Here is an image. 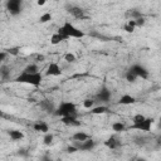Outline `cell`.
Segmentation results:
<instances>
[{"label": "cell", "instance_id": "cell-1", "mask_svg": "<svg viewBox=\"0 0 161 161\" xmlns=\"http://www.w3.org/2000/svg\"><path fill=\"white\" fill-rule=\"evenodd\" d=\"M42 80H43V74L39 72V73H34V74H29V73H24L21 72L15 79L14 82L16 83H24V84H30L33 87H39L42 84Z\"/></svg>", "mask_w": 161, "mask_h": 161}, {"label": "cell", "instance_id": "cell-2", "mask_svg": "<svg viewBox=\"0 0 161 161\" xmlns=\"http://www.w3.org/2000/svg\"><path fill=\"white\" fill-rule=\"evenodd\" d=\"M54 114L58 117H67V116H73V114H78L77 113V106L73 102H60V104L55 108Z\"/></svg>", "mask_w": 161, "mask_h": 161}, {"label": "cell", "instance_id": "cell-3", "mask_svg": "<svg viewBox=\"0 0 161 161\" xmlns=\"http://www.w3.org/2000/svg\"><path fill=\"white\" fill-rule=\"evenodd\" d=\"M62 28L64 29V31H65V34L68 35V38H75V39H80V38H83L86 34L80 30V29H78L77 26H74L72 23H69V21H65L63 25H62Z\"/></svg>", "mask_w": 161, "mask_h": 161}, {"label": "cell", "instance_id": "cell-4", "mask_svg": "<svg viewBox=\"0 0 161 161\" xmlns=\"http://www.w3.org/2000/svg\"><path fill=\"white\" fill-rule=\"evenodd\" d=\"M6 10L9 11L10 15L13 16H16L21 13V9H23V1L21 0H8L6 4Z\"/></svg>", "mask_w": 161, "mask_h": 161}, {"label": "cell", "instance_id": "cell-5", "mask_svg": "<svg viewBox=\"0 0 161 161\" xmlns=\"http://www.w3.org/2000/svg\"><path fill=\"white\" fill-rule=\"evenodd\" d=\"M153 119L151 117H145L143 121L138 122V123H132L130 126V130H137V131H142V132H148L151 131Z\"/></svg>", "mask_w": 161, "mask_h": 161}, {"label": "cell", "instance_id": "cell-6", "mask_svg": "<svg viewBox=\"0 0 161 161\" xmlns=\"http://www.w3.org/2000/svg\"><path fill=\"white\" fill-rule=\"evenodd\" d=\"M73 145L78 148V151H92V150L96 147L97 143H96L94 140L88 138V140H86V141H83V142H74Z\"/></svg>", "mask_w": 161, "mask_h": 161}, {"label": "cell", "instance_id": "cell-7", "mask_svg": "<svg viewBox=\"0 0 161 161\" xmlns=\"http://www.w3.org/2000/svg\"><path fill=\"white\" fill-rule=\"evenodd\" d=\"M130 70H132L137 75V78H141V79H147L148 78V70L141 64H132L130 67Z\"/></svg>", "mask_w": 161, "mask_h": 161}, {"label": "cell", "instance_id": "cell-8", "mask_svg": "<svg viewBox=\"0 0 161 161\" xmlns=\"http://www.w3.org/2000/svg\"><path fill=\"white\" fill-rule=\"evenodd\" d=\"M111 97H112L111 91H109L107 87H102V88L98 91V93H97V96H96V99H97L98 102H101V103H107V102L111 101Z\"/></svg>", "mask_w": 161, "mask_h": 161}, {"label": "cell", "instance_id": "cell-9", "mask_svg": "<svg viewBox=\"0 0 161 161\" xmlns=\"http://www.w3.org/2000/svg\"><path fill=\"white\" fill-rule=\"evenodd\" d=\"M67 11L72 16H74L75 19H84L86 18L84 10L80 6H77V5H67Z\"/></svg>", "mask_w": 161, "mask_h": 161}, {"label": "cell", "instance_id": "cell-10", "mask_svg": "<svg viewBox=\"0 0 161 161\" xmlns=\"http://www.w3.org/2000/svg\"><path fill=\"white\" fill-rule=\"evenodd\" d=\"M45 74H47V75H52V77L62 75V68L59 67V64H58V63L52 62V63H49V64H48L47 70H45Z\"/></svg>", "mask_w": 161, "mask_h": 161}, {"label": "cell", "instance_id": "cell-11", "mask_svg": "<svg viewBox=\"0 0 161 161\" xmlns=\"http://www.w3.org/2000/svg\"><path fill=\"white\" fill-rule=\"evenodd\" d=\"M39 106H40V108L43 109V111H45V112H48V113H54V111H55V106H54V103L50 101V99H42L40 102H39Z\"/></svg>", "mask_w": 161, "mask_h": 161}, {"label": "cell", "instance_id": "cell-12", "mask_svg": "<svg viewBox=\"0 0 161 161\" xmlns=\"http://www.w3.org/2000/svg\"><path fill=\"white\" fill-rule=\"evenodd\" d=\"M103 145H104L106 147H108L109 150H116V148H118V147L121 146V141H119L116 136H111V137H108V138L103 142Z\"/></svg>", "mask_w": 161, "mask_h": 161}, {"label": "cell", "instance_id": "cell-13", "mask_svg": "<svg viewBox=\"0 0 161 161\" xmlns=\"http://www.w3.org/2000/svg\"><path fill=\"white\" fill-rule=\"evenodd\" d=\"M33 128H34V131L40 132V133H44V135L49 132V125L45 121H38V122H35L33 125Z\"/></svg>", "mask_w": 161, "mask_h": 161}, {"label": "cell", "instance_id": "cell-14", "mask_svg": "<svg viewBox=\"0 0 161 161\" xmlns=\"http://www.w3.org/2000/svg\"><path fill=\"white\" fill-rule=\"evenodd\" d=\"M60 122L63 125H67V126H79V121L77 119V114H73V116H67V117H62L60 118Z\"/></svg>", "mask_w": 161, "mask_h": 161}, {"label": "cell", "instance_id": "cell-15", "mask_svg": "<svg viewBox=\"0 0 161 161\" xmlns=\"http://www.w3.org/2000/svg\"><path fill=\"white\" fill-rule=\"evenodd\" d=\"M136 102V98L131 94H123L121 96V98L118 99V104H122V106H128V104H133Z\"/></svg>", "mask_w": 161, "mask_h": 161}, {"label": "cell", "instance_id": "cell-16", "mask_svg": "<svg viewBox=\"0 0 161 161\" xmlns=\"http://www.w3.org/2000/svg\"><path fill=\"white\" fill-rule=\"evenodd\" d=\"M8 135H9L11 141H20V140L24 138V133L20 130H9Z\"/></svg>", "mask_w": 161, "mask_h": 161}, {"label": "cell", "instance_id": "cell-17", "mask_svg": "<svg viewBox=\"0 0 161 161\" xmlns=\"http://www.w3.org/2000/svg\"><path fill=\"white\" fill-rule=\"evenodd\" d=\"M126 16L128 18V20H136L138 18H142L143 14L138 9H130V10L126 11Z\"/></svg>", "mask_w": 161, "mask_h": 161}, {"label": "cell", "instance_id": "cell-18", "mask_svg": "<svg viewBox=\"0 0 161 161\" xmlns=\"http://www.w3.org/2000/svg\"><path fill=\"white\" fill-rule=\"evenodd\" d=\"M108 112H109V108L104 104L94 106L93 108H91V113H93V114H104V113H108Z\"/></svg>", "mask_w": 161, "mask_h": 161}, {"label": "cell", "instance_id": "cell-19", "mask_svg": "<svg viewBox=\"0 0 161 161\" xmlns=\"http://www.w3.org/2000/svg\"><path fill=\"white\" fill-rule=\"evenodd\" d=\"M72 138L74 140V142H83V141L88 140L89 136H88V133H86L83 131H77L75 133L72 135Z\"/></svg>", "mask_w": 161, "mask_h": 161}, {"label": "cell", "instance_id": "cell-20", "mask_svg": "<svg viewBox=\"0 0 161 161\" xmlns=\"http://www.w3.org/2000/svg\"><path fill=\"white\" fill-rule=\"evenodd\" d=\"M23 72H24V73H29V74H34V73H39L40 69H39L38 64H35V63H30V64H28V65L23 69Z\"/></svg>", "mask_w": 161, "mask_h": 161}, {"label": "cell", "instance_id": "cell-21", "mask_svg": "<svg viewBox=\"0 0 161 161\" xmlns=\"http://www.w3.org/2000/svg\"><path fill=\"white\" fill-rule=\"evenodd\" d=\"M10 78V68L8 65H0V79L8 80Z\"/></svg>", "mask_w": 161, "mask_h": 161}, {"label": "cell", "instance_id": "cell-22", "mask_svg": "<svg viewBox=\"0 0 161 161\" xmlns=\"http://www.w3.org/2000/svg\"><path fill=\"white\" fill-rule=\"evenodd\" d=\"M112 130L116 132V133H121V132H125L127 130L126 125L122 123V122H113L112 123Z\"/></svg>", "mask_w": 161, "mask_h": 161}, {"label": "cell", "instance_id": "cell-23", "mask_svg": "<svg viewBox=\"0 0 161 161\" xmlns=\"http://www.w3.org/2000/svg\"><path fill=\"white\" fill-rule=\"evenodd\" d=\"M135 28H136L135 20H127V23L123 25V30L126 33H133L135 31Z\"/></svg>", "mask_w": 161, "mask_h": 161}, {"label": "cell", "instance_id": "cell-24", "mask_svg": "<svg viewBox=\"0 0 161 161\" xmlns=\"http://www.w3.org/2000/svg\"><path fill=\"white\" fill-rule=\"evenodd\" d=\"M63 40H64V38H63L62 35H59L58 33H54V34L50 36V44H52V45H57V44L62 43Z\"/></svg>", "mask_w": 161, "mask_h": 161}, {"label": "cell", "instance_id": "cell-25", "mask_svg": "<svg viewBox=\"0 0 161 161\" xmlns=\"http://www.w3.org/2000/svg\"><path fill=\"white\" fill-rule=\"evenodd\" d=\"M125 77H126V80H127V82H130V83H135V82L137 80V75H136L132 70H130V69H127V72H126Z\"/></svg>", "mask_w": 161, "mask_h": 161}, {"label": "cell", "instance_id": "cell-26", "mask_svg": "<svg viewBox=\"0 0 161 161\" xmlns=\"http://www.w3.org/2000/svg\"><path fill=\"white\" fill-rule=\"evenodd\" d=\"M50 20H52V14L50 13H44L39 18V23H42V24H45V23H48Z\"/></svg>", "mask_w": 161, "mask_h": 161}, {"label": "cell", "instance_id": "cell-27", "mask_svg": "<svg viewBox=\"0 0 161 161\" xmlns=\"http://www.w3.org/2000/svg\"><path fill=\"white\" fill-rule=\"evenodd\" d=\"M53 140H54V136L52 135V133H45L44 135V138H43V142H44V145H47V146H49V145H52V142H53Z\"/></svg>", "mask_w": 161, "mask_h": 161}, {"label": "cell", "instance_id": "cell-28", "mask_svg": "<svg viewBox=\"0 0 161 161\" xmlns=\"http://www.w3.org/2000/svg\"><path fill=\"white\" fill-rule=\"evenodd\" d=\"M64 60L67 63H74L77 60V57L73 54V53H65L64 54Z\"/></svg>", "mask_w": 161, "mask_h": 161}, {"label": "cell", "instance_id": "cell-29", "mask_svg": "<svg viewBox=\"0 0 161 161\" xmlns=\"http://www.w3.org/2000/svg\"><path fill=\"white\" fill-rule=\"evenodd\" d=\"M83 107H84V108H87V109L93 108V107H94V101H93V99H91V98L84 99V101H83Z\"/></svg>", "mask_w": 161, "mask_h": 161}, {"label": "cell", "instance_id": "cell-30", "mask_svg": "<svg viewBox=\"0 0 161 161\" xmlns=\"http://www.w3.org/2000/svg\"><path fill=\"white\" fill-rule=\"evenodd\" d=\"M91 36H94V38H98V39H102L103 42H107V40H109V38L108 36H104V35H102V34H99L98 31H91V34H89Z\"/></svg>", "mask_w": 161, "mask_h": 161}, {"label": "cell", "instance_id": "cell-31", "mask_svg": "<svg viewBox=\"0 0 161 161\" xmlns=\"http://www.w3.org/2000/svg\"><path fill=\"white\" fill-rule=\"evenodd\" d=\"M19 50H20L19 47H13V48H8V49H5L6 54H11V55H18V54H19Z\"/></svg>", "mask_w": 161, "mask_h": 161}, {"label": "cell", "instance_id": "cell-32", "mask_svg": "<svg viewBox=\"0 0 161 161\" xmlns=\"http://www.w3.org/2000/svg\"><path fill=\"white\" fill-rule=\"evenodd\" d=\"M143 119H145V116L141 114V113H137V114L133 116V118H132V123H138V122H141V121H143Z\"/></svg>", "mask_w": 161, "mask_h": 161}, {"label": "cell", "instance_id": "cell-33", "mask_svg": "<svg viewBox=\"0 0 161 161\" xmlns=\"http://www.w3.org/2000/svg\"><path fill=\"white\" fill-rule=\"evenodd\" d=\"M135 23H136V28H137V26H138V28H141V26H143V25H145L146 19H145V16H142V18L136 19V20H135Z\"/></svg>", "mask_w": 161, "mask_h": 161}, {"label": "cell", "instance_id": "cell-34", "mask_svg": "<svg viewBox=\"0 0 161 161\" xmlns=\"http://www.w3.org/2000/svg\"><path fill=\"white\" fill-rule=\"evenodd\" d=\"M18 155H19V156H23V157H26V156L29 155V152H28L26 148H19V150H18Z\"/></svg>", "mask_w": 161, "mask_h": 161}, {"label": "cell", "instance_id": "cell-35", "mask_svg": "<svg viewBox=\"0 0 161 161\" xmlns=\"http://www.w3.org/2000/svg\"><path fill=\"white\" fill-rule=\"evenodd\" d=\"M78 151V148L74 146V145H69L68 147H67V152L68 153H74V152H77Z\"/></svg>", "mask_w": 161, "mask_h": 161}, {"label": "cell", "instance_id": "cell-36", "mask_svg": "<svg viewBox=\"0 0 161 161\" xmlns=\"http://www.w3.org/2000/svg\"><path fill=\"white\" fill-rule=\"evenodd\" d=\"M6 57H8L6 52H5V50H0V64L6 59Z\"/></svg>", "mask_w": 161, "mask_h": 161}, {"label": "cell", "instance_id": "cell-37", "mask_svg": "<svg viewBox=\"0 0 161 161\" xmlns=\"http://www.w3.org/2000/svg\"><path fill=\"white\" fill-rule=\"evenodd\" d=\"M45 3H47L45 0H38V1H36V4H38L39 6H43V5H45Z\"/></svg>", "mask_w": 161, "mask_h": 161}, {"label": "cell", "instance_id": "cell-38", "mask_svg": "<svg viewBox=\"0 0 161 161\" xmlns=\"http://www.w3.org/2000/svg\"><path fill=\"white\" fill-rule=\"evenodd\" d=\"M132 161H147L146 158H143V157H135Z\"/></svg>", "mask_w": 161, "mask_h": 161}, {"label": "cell", "instance_id": "cell-39", "mask_svg": "<svg viewBox=\"0 0 161 161\" xmlns=\"http://www.w3.org/2000/svg\"><path fill=\"white\" fill-rule=\"evenodd\" d=\"M42 161H53L50 157H48V156H45V157H43V160Z\"/></svg>", "mask_w": 161, "mask_h": 161}, {"label": "cell", "instance_id": "cell-40", "mask_svg": "<svg viewBox=\"0 0 161 161\" xmlns=\"http://www.w3.org/2000/svg\"><path fill=\"white\" fill-rule=\"evenodd\" d=\"M0 117H6V114H5V113H4L1 109H0Z\"/></svg>", "mask_w": 161, "mask_h": 161}, {"label": "cell", "instance_id": "cell-41", "mask_svg": "<svg viewBox=\"0 0 161 161\" xmlns=\"http://www.w3.org/2000/svg\"><path fill=\"white\" fill-rule=\"evenodd\" d=\"M55 161H62V160H55Z\"/></svg>", "mask_w": 161, "mask_h": 161}]
</instances>
